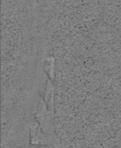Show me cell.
<instances>
[{
    "instance_id": "obj_1",
    "label": "cell",
    "mask_w": 121,
    "mask_h": 148,
    "mask_svg": "<svg viewBox=\"0 0 121 148\" xmlns=\"http://www.w3.org/2000/svg\"><path fill=\"white\" fill-rule=\"evenodd\" d=\"M34 116L37 124L42 128V132L49 137L53 136L54 127H53V117L52 114L47 108L42 97H40L34 106Z\"/></svg>"
},
{
    "instance_id": "obj_2",
    "label": "cell",
    "mask_w": 121,
    "mask_h": 148,
    "mask_svg": "<svg viewBox=\"0 0 121 148\" xmlns=\"http://www.w3.org/2000/svg\"><path fill=\"white\" fill-rule=\"evenodd\" d=\"M29 140L32 145H47L49 141V138L42 132L36 121L31 124Z\"/></svg>"
},
{
    "instance_id": "obj_3",
    "label": "cell",
    "mask_w": 121,
    "mask_h": 148,
    "mask_svg": "<svg viewBox=\"0 0 121 148\" xmlns=\"http://www.w3.org/2000/svg\"><path fill=\"white\" fill-rule=\"evenodd\" d=\"M42 95L41 96L43 100L44 103L46 104L48 109L54 114V88L52 86V83L50 82V79L48 78L46 80L45 87L43 88Z\"/></svg>"
}]
</instances>
